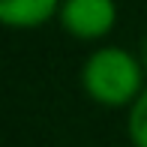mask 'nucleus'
Wrapping results in <instances>:
<instances>
[{
  "mask_svg": "<svg viewBox=\"0 0 147 147\" xmlns=\"http://www.w3.org/2000/svg\"><path fill=\"white\" fill-rule=\"evenodd\" d=\"M138 60H141V66L147 72V36H141V42H138Z\"/></svg>",
  "mask_w": 147,
  "mask_h": 147,
  "instance_id": "obj_5",
  "label": "nucleus"
},
{
  "mask_svg": "<svg viewBox=\"0 0 147 147\" xmlns=\"http://www.w3.org/2000/svg\"><path fill=\"white\" fill-rule=\"evenodd\" d=\"M144 66L138 54L120 48V45H102L84 60L81 66V87L93 102L105 108H123L135 105L144 93Z\"/></svg>",
  "mask_w": 147,
  "mask_h": 147,
  "instance_id": "obj_1",
  "label": "nucleus"
},
{
  "mask_svg": "<svg viewBox=\"0 0 147 147\" xmlns=\"http://www.w3.org/2000/svg\"><path fill=\"white\" fill-rule=\"evenodd\" d=\"M57 21L69 36L96 42L105 39L117 24V3L114 0H63Z\"/></svg>",
  "mask_w": 147,
  "mask_h": 147,
  "instance_id": "obj_2",
  "label": "nucleus"
},
{
  "mask_svg": "<svg viewBox=\"0 0 147 147\" xmlns=\"http://www.w3.org/2000/svg\"><path fill=\"white\" fill-rule=\"evenodd\" d=\"M63 0H0V21L12 30H33L60 12Z\"/></svg>",
  "mask_w": 147,
  "mask_h": 147,
  "instance_id": "obj_3",
  "label": "nucleus"
},
{
  "mask_svg": "<svg viewBox=\"0 0 147 147\" xmlns=\"http://www.w3.org/2000/svg\"><path fill=\"white\" fill-rule=\"evenodd\" d=\"M126 129H129V141L132 147H147V87L135 99V105L129 108L126 117Z\"/></svg>",
  "mask_w": 147,
  "mask_h": 147,
  "instance_id": "obj_4",
  "label": "nucleus"
}]
</instances>
